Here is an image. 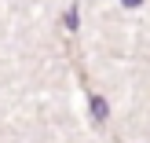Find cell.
Listing matches in <instances>:
<instances>
[{
  "label": "cell",
  "instance_id": "3957f363",
  "mask_svg": "<svg viewBox=\"0 0 150 143\" xmlns=\"http://www.w3.org/2000/svg\"><path fill=\"white\" fill-rule=\"evenodd\" d=\"M121 4H125V7H139L143 0H121Z\"/></svg>",
  "mask_w": 150,
  "mask_h": 143
},
{
  "label": "cell",
  "instance_id": "6da1fadb",
  "mask_svg": "<svg viewBox=\"0 0 150 143\" xmlns=\"http://www.w3.org/2000/svg\"><path fill=\"white\" fill-rule=\"evenodd\" d=\"M88 107H92V117H95V125H103V121H106L110 107H106V99H103L99 92H88Z\"/></svg>",
  "mask_w": 150,
  "mask_h": 143
},
{
  "label": "cell",
  "instance_id": "7a4b0ae2",
  "mask_svg": "<svg viewBox=\"0 0 150 143\" xmlns=\"http://www.w3.org/2000/svg\"><path fill=\"white\" fill-rule=\"evenodd\" d=\"M66 29H77V4H70V11H66Z\"/></svg>",
  "mask_w": 150,
  "mask_h": 143
}]
</instances>
